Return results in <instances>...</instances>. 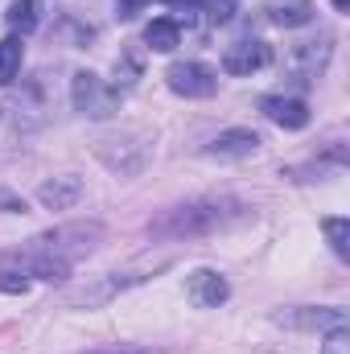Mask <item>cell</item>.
Wrapping results in <instances>:
<instances>
[{
    "label": "cell",
    "mask_w": 350,
    "mask_h": 354,
    "mask_svg": "<svg viewBox=\"0 0 350 354\" xmlns=\"http://www.w3.org/2000/svg\"><path fill=\"white\" fill-rule=\"evenodd\" d=\"M71 99H75V107H79L83 115H91V120H103V115H111V111L120 107V95L107 87L99 75H91V71H79V75H75Z\"/></svg>",
    "instance_id": "3957f363"
},
{
    "label": "cell",
    "mask_w": 350,
    "mask_h": 354,
    "mask_svg": "<svg viewBox=\"0 0 350 354\" xmlns=\"http://www.w3.org/2000/svg\"><path fill=\"white\" fill-rule=\"evenodd\" d=\"M326 62H330V41H326V37H322V41H305V46H297L293 58H288V66H293L297 79H317Z\"/></svg>",
    "instance_id": "30bf717a"
},
{
    "label": "cell",
    "mask_w": 350,
    "mask_h": 354,
    "mask_svg": "<svg viewBox=\"0 0 350 354\" xmlns=\"http://www.w3.org/2000/svg\"><path fill=\"white\" fill-rule=\"evenodd\" d=\"M165 83L174 95H185V99H210L219 91V71H210L206 62H174L165 71Z\"/></svg>",
    "instance_id": "277c9868"
},
{
    "label": "cell",
    "mask_w": 350,
    "mask_h": 354,
    "mask_svg": "<svg viewBox=\"0 0 350 354\" xmlns=\"http://www.w3.org/2000/svg\"><path fill=\"white\" fill-rule=\"evenodd\" d=\"M334 8H338V12H347V8H350V0H334Z\"/></svg>",
    "instance_id": "7402d4cb"
},
{
    "label": "cell",
    "mask_w": 350,
    "mask_h": 354,
    "mask_svg": "<svg viewBox=\"0 0 350 354\" xmlns=\"http://www.w3.org/2000/svg\"><path fill=\"white\" fill-rule=\"evenodd\" d=\"M280 322L293 326V330H347V313L342 309H301V313H288Z\"/></svg>",
    "instance_id": "8fae6325"
},
{
    "label": "cell",
    "mask_w": 350,
    "mask_h": 354,
    "mask_svg": "<svg viewBox=\"0 0 350 354\" xmlns=\"http://www.w3.org/2000/svg\"><path fill=\"white\" fill-rule=\"evenodd\" d=\"M322 231L330 235V248L347 260V256H350V223H347V218H326V223H322Z\"/></svg>",
    "instance_id": "2e32d148"
},
{
    "label": "cell",
    "mask_w": 350,
    "mask_h": 354,
    "mask_svg": "<svg viewBox=\"0 0 350 354\" xmlns=\"http://www.w3.org/2000/svg\"><path fill=\"white\" fill-rule=\"evenodd\" d=\"M252 218V210L235 198H202V202H185L177 210H165L157 223H153V235L157 239H198V235H214V231H227L235 223Z\"/></svg>",
    "instance_id": "7a4b0ae2"
},
{
    "label": "cell",
    "mask_w": 350,
    "mask_h": 354,
    "mask_svg": "<svg viewBox=\"0 0 350 354\" xmlns=\"http://www.w3.org/2000/svg\"><path fill=\"white\" fill-rule=\"evenodd\" d=\"M177 41H181V25H177L174 17H157V21L145 29V46L157 50V54H174Z\"/></svg>",
    "instance_id": "4fadbf2b"
},
{
    "label": "cell",
    "mask_w": 350,
    "mask_h": 354,
    "mask_svg": "<svg viewBox=\"0 0 350 354\" xmlns=\"http://www.w3.org/2000/svg\"><path fill=\"white\" fill-rule=\"evenodd\" d=\"M264 115H268L272 124L288 128V132H297V128L309 124V107H305V99H288V95H268V99H264Z\"/></svg>",
    "instance_id": "9c48e42d"
},
{
    "label": "cell",
    "mask_w": 350,
    "mask_h": 354,
    "mask_svg": "<svg viewBox=\"0 0 350 354\" xmlns=\"http://www.w3.org/2000/svg\"><path fill=\"white\" fill-rule=\"evenodd\" d=\"M83 198V181L79 177H50V181H42L37 185V202L46 206V210H71L75 202Z\"/></svg>",
    "instance_id": "ba28073f"
},
{
    "label": "cell",
    "mask_w": 350,
    "mask_h": 354,
    "mask_svg": "<svg viewBox=\"0 0 350 354\" xmlns=\"http://www.w3.org/2000/svg\"><path fill=\"white\" fill-rule=\"evenodd\" d=\"M322 354H350V334L347 330H330V338H326Z\"/></svg>",
    "instance_id": "d6986e66"
},
{
    "label": "cell",
    "mask_w": 350,
    "mask_h": 354,
    "mask_svg": "<svg viewBox=\"0 0 350 354\" xmlns=\"http://www.w3.org/2000/svg\"><path fill=\"white\" fill-rule=\"evenodd\" d=\"M268 58H272L268 41H235V46H227V54H223V71H227V75H252V71L268 66Z\"/></svg>",
    "instance_id": "52a82bcc"
},
{
    "label": "cell",
    "mask_w": 350,
    "mask_h": 354,
    "mask_svg": "<svg viewBox=\"0 0 350 354\" xmlns=\"http://www.w3.org/2000/svg\"><path fill=\"white\" fill-rule=\"evenodd\" d=\"M29 288V276L17 268V272H8V268H0V292H25Z\"/></svg>",
    "instance_id": "ac0fdd59"
},
{
    "label": "cell",
    "mask_w": 350,
    "mask_h": 354,
    "mask_svg": "<svg viewBox=\"0 0 350 354\" xmlns=\"http://www.w3.org/2000/svg\"><path fill=\"white\" fill-rule=\"evenodd\" d=\"M91 354H153V351H136V346H120V351H91Z\"/></svg>",
    "instance_id": "44dd1931"
},
{
    "label": "cell",
    "mask_w": 350,
    "mask_h": 354,
    "mask_svg": "<svg viewBox=\"0 0 350 354\" xmlns=\"http://www.w3.org/2000/svg\"><path fill=\"white\" fill-rule=\"evenodd\" d=\"M235 8H239V0H202V12H206L214 25H227V21L235 17Z\"/></svg>",
    "instance_id": "e0dca14e"
},
{
    "label": "cell",
    "mask_w": 350,
    "mask_h": 354,
    "mask_svg": "<svg viewBox=\"0 0 350 354\" xmlns=\"http://www.w3.org/2000/svg\"><path fill=\"white\" fill-rule=\"evenodd\" d=\"M185 292H190V301H194L198 309H219V305L231 297L227 280H223L214 268H198V272H190V284H185Z\"/></svg>",
    "instance_id": "8992f818"
},
{
    "label": "cell",
    "mask_w": 350,
    "mask_h": 354,
    "mask_svg": "<svg viewBox=\"0 0 350 354\" xmlns=\"http://www.w3.org/2000/svg\"><path fill=\"white\" fill-rule=\"evenodd\" d=\"M21 58H25L21 37H17V33L4 37V41H0V83H12V79L21 75Z\"/></svg>",
    "instance_id": "5bb4252c"
},
{
    "label": "cell",
    "mask_w": 350,
    "mask_h": 354,
    "mask_svg": "<svg viewBox=\"0 0 350 354\" xmlns=\"http://www.w3.org/2000/svg\"><path fill=\"white\" fill-rule=\"evenodd\" d=\"M256 153H260V136L248 132V128L219 132V136L206 145V157H219V161H243V157H256Z\"/></svg>",
    "instance_id": "5b68a950"
},
{
    "label": "cell",
    "mask_w": 350,
    "mask_h": 354,
    "mask_svg": "<svg viewBox=\"0 0 350 354\" xmlns=\"http://www.w3.org/2000/svg\"><path fill=\"white\" fill-rule=\"evenodd\" d=\"M99 239H103L99 223H66V227H54V231L29 239V248L17 252L12 264L37 280H66L75 260H83Z\"/></svg>",
    "instance_id": "6da1fadb"
},
{
    "label": "cell",
    "mask_w": 350,
    "mask_h": 354,
    "mask_svg": "<svg viewBox=\"0 0 350 354\" xmlns=\"http://www.w3.org/2000/svg\"><path fill=\"white\" fill-rule=\"evenodd\" d=\"M268 21L280 29H297L313 21V0H272L268 4Z\"/></svg>",
    "instance_id": "7c38bea8"
},
{
    "label": "cell",
    "mask_w": 350,
    "mask_h": 354,
    "mask_svg": "<svg viewBox=\"0 0 350 354\" xmlns=\"http://www.w3.org/2000/svg\"><path fill=\"white\" fill-rule=\"evenodd\" d=\"M116 4H120V17H136L149 0H116Z\"/></svg>",
    "instance_id": "ffe728a7"
},
{
    "label": "cell",
    "mask_w": 350,
    "mask_h": 354,
    "mask_svg": "<svg viewBox=\"0 0 350 354\" xmlns=\"http://www.w3.org/2000/svg\"><path fill=\"white\" fill-rule=\"evenodd\" d=\"M8 25H12V33H33V25H37V0H12L8 4Z\"/></svg>",
    "instance_id": "9a60e30c"
}]
</instances>
